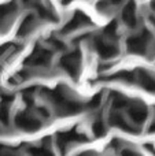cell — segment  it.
Masks as SVG:
<instances>
[{"mask_svg": "<svg viewBox=\"0 0 155 156\" xmlns=\"http://www.w3.org/2000/svg\"><path fill=\"white\" fill-rule=\"evenodd\" d=\"M150 40H151V34L147 32V30H146V32H142L140 34L133 36V37L128 41L129 51L135 52V54H144Z\"/></svg>", "mask_w": 155, "mask_h": 156, "instance_id": "1", "label": "cell"}, {"mask_svg": "<svg viewBox=\"0 0 155 156\" xmlns=\"http://www.w3.org/2000/svg\"><path fill=\"white\" fill-rule=\"evenodd\" d=\"M62 65L70 76H76L80 69V55L78 54H69L62 59Z\"/></svg>", "mask_w": 155, "mask_h": 156, "instance_id": "2", "label": "cell"}, {"mask_svg": "<svg viewBox=\"0 0 155 156\" xmlns=\"http://www.w3.org/2000/svg\"><path fill=\"white\" fill-rule=\"evenodd\" d=\"M137 81L144 86L147 90L150 92H155V78L153 76H150L146 71H142L140 74H137Z\"/></svg>", "mask_w": 155, "mask_h": 156, "instance_id": "3", "label": "cell"}]
</instances>
